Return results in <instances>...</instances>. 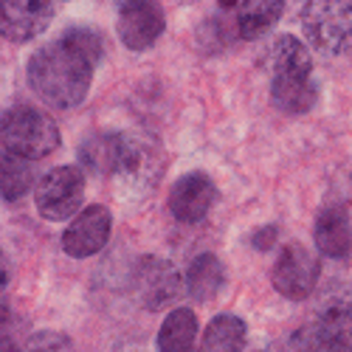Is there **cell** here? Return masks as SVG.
Returning <instances> with one entry per match:
<instances>
[{"label": "cell", "mask_w": 352, "mask_h": 352, "mask_svg": "<svg viewBox=\"0 0 352 352\" xmlns=\"http://www.w3.org/2000/svg\"><path fill=\"white\" fill-rule=\"evenodd\" d=\"M104 54L102 37L94 28H68L48 45L37 48L28 60V85L48 107L68 110L85 102L91 91L94 68Z\"/></svg>", "instance_id": "cell-1"}, {"label": "cell", "mask_w": 352, "mask_h": 352, "mask_svg": "<svg viewBox=\"0 0 352 352\" xmlns=\"http://www.w3.org/2000/svg\"><path fill=\"white\" fill-rule=\"evenodd\" d=\"M271 99L285 113H307L318 99L313 56L293 34H279L271 45Z\"/></svg>", "instance_id": "cell-2"}, {"label": "cell", "mask_w": 352, "mask_h": 352, "mask_svg": "<svg viewBox=\"0 0 352 352\" xmlns=\"http://www.w3.org/2000/svg\"><path fill=\"white\" fill-rule=\"evenodd\" d=\"M60 146V130L48 113L32 104H12L3 113V153L40 161Z\"/></svg>", "instance_id": "cell-3"}, {"label": "cell", "mask_w": 352, "mask_h": 352, "mask_svg": "<svg viewBox=\"0 0 352 352\" xmlns=\"http://www.w3.org/2000/svg\"><path fill=\"white\" fill-rule=\"evenodd\" d=\"M307 43L324 56H341L352 48V3L313 0L299 14Z\"/></svg>", "instance_id": "cell-4"}, {"label": "cell", "mask_w": 352, "mask_h": 352, "mask_svg": "<svg viewBox=\"0 0 352 352\" xmlns=\"http://www.w3.org/2000/svg\"><path fill=\"white\" fill-rule=\"evenodd\" d=\"M82 200H85V175L79 166H54L51 172L43 175V181L34 192L37 212L51 223L79 214Z\"/></svg>", "instance_id": "cell-5"}, {"label": "cell", "mask_w": 352, "mask_h": 352, "mask_svg": "<svg viewBox=\"0 0 352 352\" xmlns=\"http://www.w3.org/2000/svg\"><path fill=\"white\" fill-rule=\"evenodd\" d=\"M133 287H135V299L146 310H161L178 299L186 285L169 259L141 256L133 271Z\"/></svg>", "instance_id": "cell-6"}, {"label": "cell", "mask_w": 352, "mask_h": 352, "mask_svg": "<svg viewBox=\"0 0 352 352\" xmlns=\"http://www.w3.org/2000/svg\"><path fill=\"white\" fill-rule=\"evenodd\" d=\"M318 276H321V265L305 245H287L276 256L274 287L285 299H293V302L307 299L318 285Z\"/></svg>", "instance_id": "cell-7"}, {"label": "cell", "mask_w": 352, "mask_h": 352, "mask_svg": "<svg viewBox=\"0 0 352 352\" xmlns=\"http://www.w3.org/2000/svg\"><path fill=\"white\" fill-rule=\"evenodd\" d=\"M110 228H113V214L107 206H87L68 223L63 234V251L74 259L94 256L107 245Z\"/></svg>", "instance_id": "cell-8"}, {"label": "cell", "mask_w": 352, "mask_h": 352, "mask_svg": "<svg viewBox=\"0 0 352 352\" xmlns=\"http://www.w3.org/2000/svg\"><path fill=\"white\" fill-rule=\"evenodd\" d=\"M217 200V186L206 172H186L169 189V212L181 223H200Z\"/></svg>", "instance_id": "cell-9"}, {"label": "cell", "mask_w": 352, "mask_h": 352, "mask_svg": "<svg viewBox=\"0 0 352 352\" xmlns=\"http://www.w3.org/2000/svg\"><path fill=\"white\" fill-rule=\"evenodd\" d=\"M119 37L133 51H146L158 43L164 34L166 20L158 3H144V0H130L119 3Z\"/></svg>", "instance_id": "cell-10"}, {"label": "cell", "mask_w": 352, "mask_h": 352, "mask_svg": "<svg viewBox=\"0 0 352 352\" xmlns=\"http://www.w3.org/2000/svg\"><path fill=\"white\" fill-rule=\"evenodd\" d=\"M161 169V150L158 141L144 135V133H124V146H122V161L116 169V178L135 189H146Z\"/></svg>", "instance_id": "cell-11"}, {"label": "cell", "mask_w": 352, "mask_h": 352, "mask_svg": "<svg viewBox=\"0 0 352 352\" xmlns=\"http://www.w3.org/2000/svg\"><path fill=\"white\" fill-rule=\"evenodd\" d=\"M54 20V6L43 0H3L0 3V34L9 43H28L43 34Z\"/></svg>", "instance_id": "cell-12"}, {"label": "cell", "mask_w": 352, "mask_h": 352, "mask_svg": "<svg viewBox=\"0 0 352 352\" xmlns=\"http://www.w3.org/2000/svg\"><path fill=\"white\" fill-rule=\"evenodd\" d=\"M316 248L327 259H346L352 254V223L344 206H324L316 217Z\"/></svg>", "instance_id": "cell-13"}, {"label": "cell", "mask_w": 352, "mask_h": 352, "mask_svg": "<svg viewBox=\"0 0 352 352\" xmlns=\"http://www.w3.org/2000/svg\"><path fill=\"white\" fill-rule=\"evenodd\" d=\"M124 133H94L79 144V164L94 175H116L122 161Z\"/></svg>", "instance_id": "cell-14"}, {"label": "cell", "mask_w": 352, "mask_h": 352, "mask_svg": "<svg viewBox=\"0 0 352 352\" xmlns=\"http://www.w3.org/2000/svg\"><path fill=\"white\" fill-rule=\"evenodd\" d=\"M186 293L195 302H212L226 285V268L214 254H200L186 268Z\"/></svg>", "instance_id": "cell-15"}, {"label": "cell", "mask_w": 352, "mask_h": 352, "mask_svg": "<svg viewBox=\"0 0 352 352\" xmlns=\"http://www.w3.org/2000/svg\"><path fill=\"white\" fill-rule=\"evenodd\" d=\"M237 9V34L243 40H256L262 34L274 32V25L279 23L285 3H276V0H248V3H234Z\"/></svg>", "instance_id": "cell-16"}, {"label": "cell", "mask_w": 352, "mask_h": 352, "mask_svg": "<svg viewBox=\"0 0 352 352\" xmlns=\"http://www.w3.org/2000/svg\"><path fill=\"white\" fill-rule=\"evenodd\" d=\"M197 316L189 307H175L158 330V352H197Z\"/></svg>", "instance_id": "cell-17"}, {"label": "cell", "mask_w": 352, "mask_h": 352, "mask_svg": "<svg viewBox=\"0 0 352 352\" xmlns=\"http://www.w3.org/2000/svg\"><path fill=\"white\" fill-rule=\"evenodd\" d=\"M245 346V321L240 316L220 313L203 330L197 352H240Z\"/></svg>", "instance_id": "cell-18"}, {"label": "cell", "mask_w": 352, "mask_h": 352, "mask_svg": "<svg viewBox=\"0 0 352 352\" xmlns=\"http://www.w3.org/2000/svg\"><path fill=\"white\" fill-rule=\"evenodd\" d=\"M318 330L344 352H352V299H336L318 313Z\"/></svg>", "instance_id": "cell-19"}, {"label": "cell", "mask_w": 352, "mask_h": 352, "mask_svg": "<svg viewBox=\"0 0 352 352\" xmlns=\"http://www.w3.org/2000/svg\"><path fill=\"white\" fill-rule=\"evenodd\" d=\"M34 184V169H32V161H23L17 155H9L3 153V200H20L28 189Z\"/></svg>", "instance_id": "cell-20"}, {"label": "cell", "mask_w": 352, "mask_h": 352, "mask_svg": "<svg viewBox=\"0 0 352 352\" xmlns=\"http://www.w3.org/2000/svg\"><path fill=\"white\" fill-rule=\"evenodd\" d=\"M23 352H76V346L63 333L43 330V333H34L32 338L23 344Z\"/></svg>", "instance_id": "cell-21"}, {"label": "cell", "mask_w": 352, "mask_h": 352, "mask_svg": "<svg viewBox=\"0 0 352 352\" xmlns=\"http://www.w3.org/2000/svg\"><path fill=\"white\" fill-rule=\"evenodd\" d=\"M293 352H344L330 336H324L316 327H307L296 336V341H293Z\"/></svg>", "instance_id": "cell-22"}, {"label": "cell", "mask_w": 352, "mask_h": 352, "mask_svg": "<svg viewBox=\"0 0 352 352\" xmlns=\"http://www.w3.org/2000/svg\"><path fill=\"white\" fill-rule=\"evenodd\" d=\"M3 352H23V346L17 349V341H14V333H12V327L3 321Z\"/></svg>", "instance_id": "cell-23"}]
</instances>
